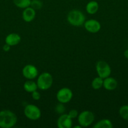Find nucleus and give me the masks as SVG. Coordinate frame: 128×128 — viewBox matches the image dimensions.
<instances>
[{
    "mask_svg": "<svg viewBox=\"0 0 128 128\" xmlns=\"http://www.w3.org/2000/svg\"><path fill=\"white\" fill-rule=\"evenodd\" d=\"M124 56L125 58L128 60V49L127 50H125V51L124 52Z\"/></svg>",
    "mask_w": 128,
    "mask_h": 128,
    "instance_id": "nucleus-25",
    "label": "nucleus"
},
{
    "mask_svg": "<svg viewBox=\"0 0 128 128\" xmlns=\"http://www.w3.org/2000/svg\"><path fill=\"white\" fill-rule=\"evenodd\" d=\"M96 71L99 77L102 79L110 76L111 68L109 64L104 61H99L96 64Z\"/></svg>",
    "mask_w": 128,
    "mask_h": 128,
    "instance_id": "nucleus-6",
    "label": "nucleus"
},
{
    "mask_svg": "<svg viewBox=\"0 0 128 128\" xmlns=\"http://www.w3.org/2000/svg\"><path fill=\"white\" fill-rule=\"evenodd\" d=\"M55 110H56V111L58 114L63 113L65 109L64 106L63 105V103H61V102H60V104H58L56 106V108H55Z\"/></svg>",
    "mask_w": 128,
    "mask_h": 128,
    "instance_id": "nucleus-21",
    "label": "nucleus"
},
{
    "mask_svg": "<svg viewBox=\"0 0 128 128\" xmlns=\"http://www.w3.org/2000/svg\"><path fill=\"white\" fill-rule=\"evenodd\" d=\"M117 86V81L114 78L109 76V77L104 79L103 87L106 90L113 91L116 89Z\"/></svg>",
    "mask_w": 128,
    "mask_h": 128,
    "instance_id": "nucleus-12",
    "label": "nucleus"
},
{
    "mask_svg": "<svg viewBox=\"0 0 128 128\" xmlns=\"http://www.w3.org/2000/svg\"><path fill=\"white\" fill-rule=\"evenodd\" d=\"M79 125L82 127H87L90 126L94 121V113L90 111H84L80 112L77 117Z\"/></svg>",
    "mask_w": 128,
    "mask_h": 128,
    "instance_id": "nucleus-4",
    "label": "nucleus"
},
{
    "mask_svg": "<svg viewBox=\"0 0 128 128\" xmlns=\"http://www.w3.org/2000/svg\"><path fill=\"white\" fill-rule=\"evenodd\" d=\"M85 30L91 33H96L101 28L100 22L95 20H89L84 22Z\"/></svg>",
    "mask_w": 128,
    "mask_h": 128,
    "instance_id": "nucleus-10",
    "label": "nucleus"
},
{
    "mask_svg": "<svg viewBox=\"0 0 128 128\" xmlns=\"http://www.w3.org/2000/svg\"><path fill=\"white\" fill-rule=\"evenodd\" d=\"M103 82H104V79L98 76L94 78L92 81V87L94 90H99L103 87Z\"/></svg>",
    "mask_w": 128,
    "mask_h": 128,
    "instance_id": "nucleus-17",
    "label": "nucleus"
},
{
    "mask_svg": "<svg viewBox=\"0 0 128 128\" xmlns=\"http://www.w3.org/2000/svg\"><path fill=\"white\" fill-rule=\"evenodd\" d=\"M24 90L28 92H32L33 91L37 90V89L38 88L37 86V84L36 82H34V81H31L30 80H29V81H26V82L24 83L23 85Z\"/></svg>",
    "mask_w": 128,
    "mask_h": 128,
    "instance_id": "nucleus-15",
    "label": "nucleus"
},
{
    "mask_svg": "<svg viewBox=\"0 0 128 128\" xmlns=\"http://www.w3.org/2000/svg\"><path fill=\"white\" fill-rule=\"evenodd\" d=\"M24 114L29 120L36 121L41 117V111L38 106L33 104H28L24 109Z\"/></svg>",
    "mask_w": 128,
    "mask_h": 128,
    "instance_id": "nucleus-5",
    "label": "nucleus"
},
{
    "mask_svg": "<svg viewBox=\"0 0 128 128\" xmlns=\"http://www.w3.org/2000/svg\"><path fill=\"white\" fill-rule=\"evenodd\" d=\"M21 41V37L17 33H10L7 35L5 38V43L8 44L10 46H16Z\"/></svg>",
    "mask_w": 128,
    "mask_h": 128,
    "instance_id": "nucleus-13",
    "label": "nucleus"
},
{
    "mask_svg": "<svg viewBox=\"0 0 128 128\" xmlns=\"http://www.w3.org/2000/svg\"><path fill=\"white\" fill-rule=\"evenodd\" d=\"M68 114L73 120V119L76 118L77 117H78V116H79V112H78V111L76 110H71L69 111Z\"/></svg>",
    "mask_w": 128,
    "mask_h": 128,
    "instance_id": "nucleus-22",
    "label": "nucleus"
},
{
    "mask_svg": "<svg viewBox=\"0 0 128 128\" xmlns=\"http://www.w3.org/2000/svg\"><path fill=\"white\" fill-rule=\"evenodd\" d=\"M56 124L59 128H71L72 127V119L68 114H63L58 118Z\"/></svg>",
    "mask_w": 128,
    "mask_h": 128,
    "instance_id": "nucleus-9",
    "label": "nucleus"
},
{
    "mask_svg": "<svg viewBox=\"0 0 128 128\" xmlns=\"http://www.w3.org/2000/svg\"><path fill=\"white\" fill-rule=\"evenodd\" d=\"M99 4L95 1H91L86 5V11L90 14H94L99 10Z\"/></svg>",
    "mask_w": 128,
    "mask_h": 128,
    "instance_id": "nucleus-14",
    "label": "nucleus"
},
{
    "mask_svg": "<svg viewBox=\"0 0 128 128\" xmlns=\"http://www.w3.org/2000/svg\"><path fill=\"white\" fill-rule=\"evenodd\" d=\"M53 82V79L51 74L45 72L41 73L38 76L36 84H37L38 88L40 90L45 91L51 88Z\"/></svg>",
    "mask_w": 128,
    "mask_h": 128,
    "instance_id": "nucleus-3",
    "label": "nucleus"
},
{
    "mask_svg": "<svg viewBox=\"0 0 128 128\" xmlns=\"http://www.w3.org/2000/svg\"><path fill=\"white\" fill-rule=\"evenodd\" d=\"M119 113L123 120L128 121V105L122 106L119 108Z\"/></svg>",
    "mask_w": 128,
    "mask_h": 128,
    "instance_id": "nucleus-19",
    "label": "nucleus"
},
{
    "mask_svg": "<svg viewBox=\"0 0 128 128\" xmlns=\"http://www.w3.org/2000/svg\"><path fill=\"white\" fill-rule=\"evenodd\" d=\"M73 97V92L70 89L68 88H61L56 93V99L61 103H67Z\"/></svg>",
    "mask_w": 128,
    "mask_h": 128,
    "instance_id": "nucleus-7",
    "label": "nucleus"
},
{
    "mask_svg": "<svg viewBox=\"0 0 128 128\" xmlns=\"http://www.w3.org/2000/svg\"><path fill=\"white\" fill-rule=\"evenodd\" d=\"M35 16H36L35 10L31 7H30V6L25 8L24 11H23V20L26 21V22H30L32 21L35 19Z\"/></svg>",
    "mask_w": 128,
    "mask_h": 128,
    "instance_id": "nucleus-11",
    "label": "nucleus"
},
{
    "mask_svg": "<svg viewBox=\"0 0 128 128\" xmlns=\"http://www.w3.org/2000/svg\"><path fill=\"white\" fill-rule=\"evenodd\" d=\"M0 92H1V88H0Z\"/></svg>",
    "mask_w": 128,
    "mask_h": 128,
    "instance_id": "nucleus-26",
    "label": "nucleus"
},
{
    "mask_svg": "<svg viewBox=\"0 0 128 128\" xmlns=\"http://www.w3.org/2000/svg\"><path fill=\"white\" fill-rule=\"evenodd\" d=\"M31 0H13L15 6L20 8H26L30 6Z\"/></svg>",
    "mask_w": 128,
    "mask_h": 128,
    "instance_id": "nucleus-18",
    "label": "nucleus"
},
{
    "mask_svg": "<svg viewBox=\"0 0 128 128\" xmlns=\"http://www.w3.org/2000/svg\"><path fill=\"white\" fill-rule=\"evenodd\" d=\"M31 97H32V98L34 100L38 101V100H39L40 99V94L36 90V91L31 92Z\"/></svg>",
    "mask_w": 128,
    "mask_h": 128,
    "instance_id": "nucleus-23",
    "label": "nucleus"
},
{
    "mask_svg": "<svg viewBox=\"0 0 128 128\" xmlns=\"http://www.w3.org/2000/svg\"><path fill=\"white\" fill-rule=\"evenodd\" d=\"M85 18L82 11L74 10L70 11L67 15V21L71 25L80 26L85 22Z\"/></svg>",
    "mask_w": 128,
    "mask_h": 128,
    "instance_id": "nucleus-2",
    "label": "nucleus"
},
{
    "mask_svg": "<svg viewBox=\"0 0 128 128\" xmlns=\"http://www.w3.org/2000/svg\"><path fill=\"white\" fill-rule=\"evenodd\" d=\"M10 47H11V46H10V45L6 43L3 46V51L8 52V51H9L10 50Z\"/></svg>",
    "mask_w": 128,
    "mask_h": 128,
    "instance_id": "nucleus-24",
    "label": "nucleus"
},
{
    "mask_svg": "<svg viewBox=\"0 0 128 128\" xmlns=\"http://www.w3.org/2000/svg\"><path fill=\"white\" fill-rule=\"evenodd\" d=\"M17 122V116L10 110L0 111V128H11Z\"/></svg>",
    "mask_w": 128,
    "mask_h": 128,
    "instance_id": "nucleus-1",
    "label": "nucleus"
},
{
    "mask_svg": "<svg viewBox=\"0 0 128 128\" xmlns=\"http://www.w3.org/2000/svg\"><path fill=\"white\" fill-rule=\"evenodd\" d=\"M30 6L35 10H38L42 8L43 3L40 0H32L31 1Z\"/></svg>",
    "mask_w": 128,
    "mask_h": 128,
    "instance_id": "nucleus-20",
    "label": "nucleus"
},
{
    "mask_svg": "<svg viewBox=\"0 0 128 128\" xmlns=\"http://www.w3.org/2000/svg\"><path fill=\"white\" fill-rule=\"evenodd\" d=\"M112 122L107 119H104L98 121L94 126V128H112Z\"/></svg>",
    "mask_w": 128,
    "mask_h": 128,
    "instance_id": "nucleus-16",
    "label": "nucleus"
},
{
    "mask_svg": "<svg viewBox=\"0 0 128 128\" xmlns=\"http://www.w3.org/2000/svg\"><path fill=\"white\" fill-rule=\"evenodd\" d=\"M22 74L27 80H33L38 75V71L35 66L32 64H27L23 68Z\"/></svg>",
    "mask_w": 128,
    "mask_h": 128,
    "instance_id": "nucleus-8",
    "label": "nucleus"
}]
</instances>
